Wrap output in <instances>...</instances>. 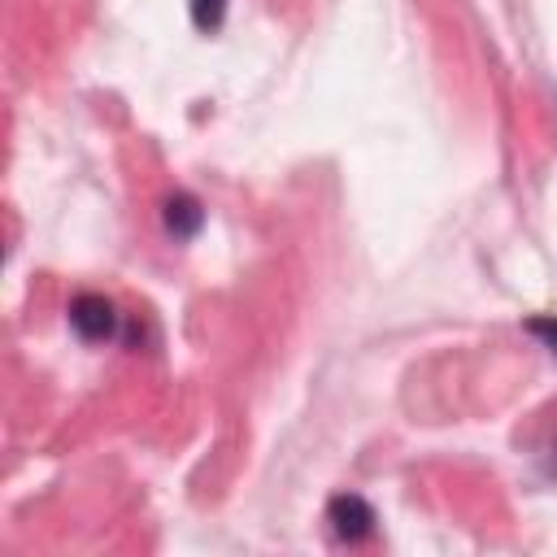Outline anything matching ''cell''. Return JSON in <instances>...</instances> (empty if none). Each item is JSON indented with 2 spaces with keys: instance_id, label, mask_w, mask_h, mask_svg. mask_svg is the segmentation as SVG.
<instances>
[{
  "instance_id": "obj_2",
  "label": "cell",
  "mask_w": 557,
  "mask_h": 557,
  "mask_svg": "<svg viewBox=\"0 0 557 557\" xmlns=\"http://www.w3.org/2000/svg\"><path fill=\"white\" fill-rule=\"evenodd\" d=\"M70 326H74L83 339L100 344V339H109V335L117 331V313H113V305H109L104 296L83 292V296L70 300Z\"/></svg>"
},
{
  "instance_id": "obj_5",
  "label": "cell",
  "mask_w": 557,
  "mask_h": 557,
  "mask_svg": "<svg viewBox=\"0 0 557 557\" xmlns=\"http://www.w3.org/2000/svg\"><path fill=\"white\" fill-rule=\"evenodd\" d=\"M527 331H531V335H535V339H540V344H544V348L557 357V313L531 318V322H527Z\"/></svg>"
},
{
  "instance_id": "obj_3",
  "label": "cell",
  "mask_w": 557,
  "mask_h": 557,
  "mask_svg": "<svg viewBox=\"0 0 557 557\" xmlns=\"http://www.w3.org/2000/svg\"><path fill=\"white\" fill-rule=\"evenodd\" d=\"M200 226H205V205L191 191H174L165 200V231L178 235V239H191Z\"/></svg>"
},
{
  "instance_id": "obj_1",
  "label": "cell",
  "mask_w": 557,
  "mask_h": 557,
  "mask_svg": "<svg viewBox=\"0 0 557 557\" xmlns=\"http://www.w3.org/2000/svg\"><path fill=\"white\" fill-rule=\"evenodd\" d=\"M326 522H331V531H335L339 540L357 544V540H366V535L374 531V509H370V500H361L357 492H339V496H331V505H326Z\"/></svg>"
},
{
  "instance_id": "obj_4",
  "label": "cell",
  "mask_w": 557,
  "mask_h": 557,
  "mask_svg": "<svg viewBox=\"0 0 557 557\" xmlns=\"http://www.w3.org/2000/svg\"><path fill=\"white\" fill-rule=\"evenodd\" d=\"M191 4V22L196 30H218L226 17V0H187Z\"/></svg>"
},
{
  "instance_id": "obj_6",
  "label": "cell",
  "mask_w": 557,
  "mask_h": 557,
  "mask_svg": "<svg viewBox=\"0 0 557 557\" xmlns=\"http://www.w3.org/2000/svg\"><path fill=\"white\" fill-rule=\"evenodd\" d=\"M544 461H548V470H553V474H557V440H553V444H548V457H544Z\"/></svg>"
}]
</instances>
